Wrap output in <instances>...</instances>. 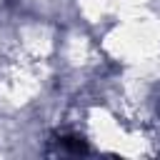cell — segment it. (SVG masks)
<instances>
[{"label":"cell","instance_id":"1","mask_svg":"<svg viewBox=\"0 0 160 160\" xmlns=\"http://www.w3.org/2000/svg\"><path fill=\"white\" fill-rule=\"evenodd\" d=\"M58 150L60 152H88V145L75 135H60L58 138Z\"/></svg>","mask_w":160,"mask_h":160}]
</instances>
